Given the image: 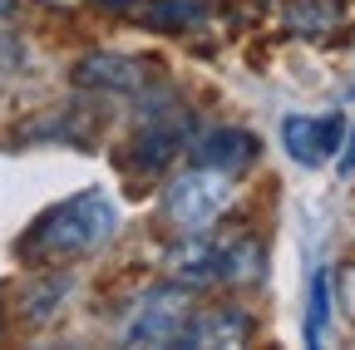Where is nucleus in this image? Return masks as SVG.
I'll list each match as a JSON object with an SVG mask.
<instances>
[{"mask_svg": "<svg viewBox=\"0 0 355 350\" xmlns=\"http://www.w3.org/2000/svg\"><path fill=\"white\" fill-rule=\"evenodd\" d=\"M114 227H119V207L99 188H89V193H74V198L55 202L25 232L20 252L25 256H79V252L104 247L114 237Z\"/></svg>", "mask_w": 355, "mask_h": 350, "instance_id": "nucleus-1", "label": "nucleus"}, {"mask_svg": "<svg viewBox=\"0 0 355 350\" xmlns=\"http://www.w3.org/2000/svg\"><path fill=\"white\" fill-rule=\"evenodd\" d=\"M227 202H232V173H222V168H188V173H178V178L168 183V193H163V217L183 232V237H193V232H207L222 212H227Z\"/></svg>", "mask_w": 355, "mask_h": 350, "instance_id": "nucleus-2", "label": "nucleus"}, {"mask_svg": "<svg viewBox=\"0 0 355 350\" xmlns=\"http://www.w3.org/2000/svg\"><path fill=\"white\" fill-rule=\"evenodd\" d=\"M188 316H193L188 291H183V286H158V291L144 296V306H139V316L128 321L123 340H128V345H178Z\"/></svg>", "mask_w": 355, "mask_h": 350, "instance_id": "nucleus-3", "label": "nucleus"}, {"mask_svg": "<svg viewBox=\"0 0 355 350\" xmlns=\"http://www.w3.org/2000/svg\"><path fill=\"white\" fill-rule=\"evenodd\" d=\"M282 143L301 168H321L326 158H336V148H345V114H286L282 119Z\"/></svg>", "mask_w": 355, "mask_h": 350, "instance_id": "nucleus-4", "label": "nucleus"}, {"mask_svg": "<svg viewBox=\"0 0 355 350\" xmlns=\"http://www.w3.org/2000/svg\"><path fill=\"white\" fill-rule=\"evenodd\" d=\"M252 335V316L242 306H212L202 316H188L178 345H212V350H227V345H242Z\"/></svg>", "mask_w": 355, "mask_h": 350, "instance_id": "nucleus-5", "label": "nucleus"}, {"mask_svg": "<svg viewBox=\"0 0 355 350\" xmlns=\"http://www.w3.org/2000/svg\"><path fill=\"white\" fill-rule=\"evenodd\" d=\"M193 153H198L202 168L237 173V168H247V163L257 158V134H247V128H207Z\"/></svg>", "mask_w": 355, "mask_h": 350, "instance_id": "nucleus-6", "label": "nucleus"}, {"mask_svg": "<svg viewBox=\"0 0 355 350\" xmlns=\"http://www.w3.org/2000/svg\"><path fill=\"white\" fill-rule=\"evenodd\" d=\"M168 277L178 286H207V281H217V247L202 242V232L183 237L168 252Z\"/></svg>", "mask_w": 355, "mask_h": 350, "instance_id": "nucleus-7", "label": "nucleus"}, {"mask_svg": "<svg viewBox=\"0 0 355 350\" xmlns=\"http://www.w3.org/2000/svg\"><path fill=\"white\" fill-rule=\"evenodd\" d=\"M261 267H266V252L257 237H242L232 247H217V281H261Z\"/></svg>", "mask_w": 355, "mask_h": 350, "instance_id": "nucleus-8", "label": "nucleus"}, {"mask_svg": "<svg viewBox=\"0 0 355 350\" xmlns=\"http://www.w3.org/2000/svg\"><path fill=\"white\" fill-rule=\"evenodd\" d=\"M331 326V272L321 267L311 277V301H306V345H321Z\"/></svg>", "mask_w": 355, "mask_h": 350, "instance_id": "nucleus-9", "label": "nucleus"}, {"mask_svg": "<svg viewBox=\"0 0 355 350\" xmlns=\"http://www.w3.org/2000/svg\"><path fill=\"white\" fill-rule=\"evenodd\" d=\"M79 84H109V89H133V60L94 55L79 64Z\"/></svg>", "mask_w": 355, "mask_h": 350, "instance_id": "nucleus-10", "label": "nucleus"}, {"mask_svg": "<svg viewBox=\"0 0 355 350\" xmlns=\"http://www.w3.org/2000/svg\"><path fill=\"white\" fill-rule=\"evenodd\" d=\"M286 25L296 35H326L336 25V6H331V0H291V6H286Z\"/></svg>", "mask_w": 355, "mask_h": 350, "instance_id": "nucleus-11", "label": "nucleus"}, {"mask_svg": "<svg viewBox=\"0 0 355 350\" xmlns=\"http://www.w3.org/2000/svg\"><path fill=\"white\" fill-rule=\"evenodd\" d=\"M64 291H69V277H50V286H44V291H30V296H25V321H44V316L55 311L50 301H60Z\"/></svg>", "mask_w": 355, "mask_h": 350, "instance_id": "nucleus-12", "label": "nucleus"}, {"mask_svg": "<svg viewBox=\"0 0 355 350\" xmlns=\"http://www.w3.org/2000/svg\"><path fill=\"white\" fill-rule=\"evenodd\" d=\"M99 10H114V15H133V6H139V0H94Z\"/></svg>", "mask_w": 355, "mask_h": 350, "instance_id": "nucleus-13", "label": "nucleus"}, {"mask_svg": "<svg viewBox=\"0 0 355 350\" xmlns=\"http://www.w3.org/2000/svg\"><path fill=\"white\" fill-rule=\"evenodd\" d=\"M345 148H350V153L340 158V168H345V173H355V134H350V143H345Z\"/></svg>", "mask_w": 355, "mask_h": 350, "instance_id": "nucleus-14", "label": "nucleus"}]
</instances>
